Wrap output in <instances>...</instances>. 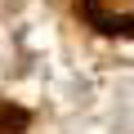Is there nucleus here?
Here are the masks:
<instances>
[{
    "mask_svg": "<svg viewBox=\"0 0 134 134\" xmlns=\"http://www.w3.org/2000/svg\"><path fill=\"white\" fill-rule=\"evenodd\" d=\"M85 18L98 31H134V0H85Z\"/></svg>",
    "mask_w": 134,
    "mask_h": 134,
    "instance_id": "f257e3e1",
    "label": "nucleus"
},
{
    "mask_svg": "<svg viewBox=\"0 0 134 134\" xmlns=\"http://www.w3.org/2000/svg\"><path fill=\"white\" fill-rule=\"evenodd\" d=\"M27 112L23 107H14V103H0V134H23L27 130Z\"/></svg>",
    "mask_w": 134,
    "mask_h": 134,
    "instance_id": "f03ea898",
    "label": "nucleus"
}]
</instances>
